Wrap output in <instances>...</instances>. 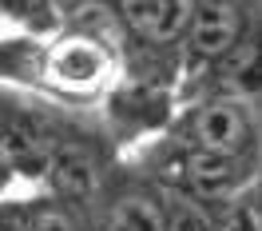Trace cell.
Returning <instances> with one entry per match:
<instances>
[{
    "label": "cell",
    "mask_w": 262,
    "mask_h": 231,
    "mask_svg": "<svg viewBox=\"0 0 262 231\" xmlns=\"http://www.w3.org/2000/svg\"><path fill=\"white\" fill-rule=\"evenodd\" d=\"M0 231H28V199L0 203Z\"/></svg>",
    "instance_id": "cell-13"
},
{
    "label": "cell",
    "mask_w": 262,
    "mask_h": 231,
    "mask_svg": "<svg viewBox=\"0 0 262 231\" xmlns=\"http://www.w3.org/2000/svg\"><path fill=\"white\" fill-rule=\"evenodd\" d=\"M60 136V124L44 116L32 104H16L4 100L0 104V151L20 167V171H40L52 156V144Z\"/></svg>",
    "instance_id": "cell-8"
},
{
    "label": "cell",
    "mask_w": 262,
    "mask_h": 231,
    "mask_svg": "<svg viewBox=\"0 0 262 231\" xmlns=\"http://www.w3.org/2000/svg\"><path fill=\"white\" fill-rule=\"evenodd\" d=\"M0 16L36 32V36L56 32L64 24L60 20V0H0Z\"/></svg>",
    "instance_id": "cell-10"
},
{
    "label": "cell",
    "mask_w": 262,
    "mask_h": 231,
    "mask_svg": "<svg viewBox=\"0 0 262 231\" xmlns=\"http://www.w3.org/2000/svg\"><path fill=\"white\" fill-rule=\"evenodd\" d=\"M28 231H88V219L76 203H64L44 191L28 199Z\"/></svg>",
    "instance_id": "cell-9"
},
{
    "label": "cell",
    "mask_w": 262,
    "mask_h": 231,
    "mask_svg": "<svg viewBox=\"0 0 262 231\" xmlns=\"http://www.w3.org/2000/svg\"><path fill=\"white\" fill-rule=\"evenodd\" d=\"M159 136L179 144V148L258 156V100L223 96V92L187 96Z\"/></svg>",
    "instance_id": "cell-3"
},
{
    "label": "cell",
    "mask_w": 262,
    "mask_h": 231,
    "mask_svg": "<svg viewBox=\"0 0 262 231\" xmlns=\"http://www.w3.org/2000/svg\"><path fill=\"white\" fill-rule=\"evenodd\" d=\"M83 219L88 231H163L167 191L131 160H112L92 199L83 203Z\"/></svg>",
    "instance_id": "cell-4"
},
{
    "label": "cell",
    "mask_w": 262,
    "mask_h": 231,
    "mask_svg": "<svg viewBox=\"0 0 262 231\" xmlns=\"http://www.w3.org/2000/svg\"><path fill=\"white\" fill-rule=\"evenodd\" d=\"M199 0H107L119 60L139 88L179 84V44Z\"/></svg>",
    "instance_id": "cell-1"
},
{
    "label": "cell",
    "mask_w": 262,
    "mask_h": 231,
    "mask_svg": "<svg viewBox=\"0 0 262 231\" xmlns=\"http://www.w3.org/2000/svg\"><path fill=\"white\" fill-rule=\"evenodd\" d=\"M211 231H262L258 223V183L243 187L238 196H230L227 203L214 207Z\"/></svg>",
    "instance_id": "cell-11"
},
{
    "label": "cell",
    "mask_w": 262,
    "mask_h": 231,
    "mask_svg": "<svg viewBox=\"0 0 262 231\" xmlns=\"http://www.w3.org/2000/svg\"><path fill=\"white\" fill-rule=\"evenodd\" d=\"M119 68V48L112 36L92 28H68L48 52H44V84L64 88L68 96H96L112 84Z\"/></svg>",
    "instance_id": "cell-6"
},
{
    "label": "cell",
    "mask_w": 262,
    "mask_h": 231,
    "mask_svg": "<svg viewBox=\"0 0 262 231\" xmlns=\"http://www.w3.org/2000/svg\"><path fill=\"white\" fill-rule=\"evenodd\" d=\"M131 164L139 171H147L159 187L195 199V203H207V207H219L230 196H238L243 187L258 183V156H223V151L179 148L163 136L155 144H147Z\"/></svg>",
    "instance_id": "cell-2"
},
{
    "label": "cell",
    "mask_w": 262,
    "mask_h": 231,
    "mask_svg": "<svg viewBox=\"0 0 262 231\" xmlns=\"http://www.w3.org/2000/svg\"><path fill=\"white\" fill-rule=\"evenodd\" d=\"M163 191H167V187H163ZM211 219H214V207L195 203V199H187V196H175V191H167L163 231H211Z\"/></svg>",
    "instance_id": "cell-12"
},
{
    "label": "cell",
    "mask_w": 262,
    "mask_h": 231,
    "mask_svg": "<svg viewBox=\"0 0 262 231\" xmlns=\"http://www.w3.org/2000/svg\"><path fill=\"white\" fill-rule=\"evenodd\" d=\"M112 167V156L96 136H88L76 124H60V136L52 144V156L44 164V180H48V196L76 203L83 211V203L92 199L96 183L103 180V171Z\"/></svg>",
    "instance_id": "cell-7"
},
{
    "label": "cell",
    "mask_w": 262,
    "mask_h": 231,
    "mask_svg": "<svg viewBox=\"0 0 262 231\" xmlns=\"http://www.w3.org/2000/svg\"><path fill=\"white\" fill-rule=\"evenodd\" d=\"M258 32V0H199L179 44V84H195Z\"/></svg>",
    "instance_id": "cell-5"
}]
</instances>
